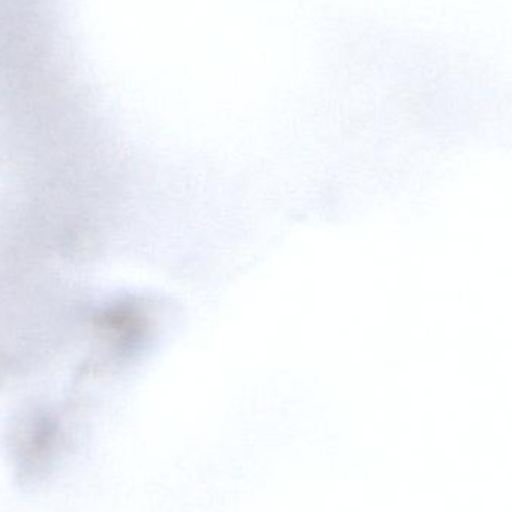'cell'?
<instances>
[{
  "mask_svg": "<svg viewBox=\"0 0 512 512\" xmlns=\"http://www.w3.org/2000/svg\"><path fill=\"white\" fill-rule=\"evenodd\" d=\"M30 430L32 432H21L12 448L15 465L26 478L42 474L53 463L57 451L60 450V439L56 430L50 427Z\"/></svg>",
  "mask_w": 512,
  "mask_h": 512,
  "instance_id": "1",
  "label": "cell"
}]
</instances>
